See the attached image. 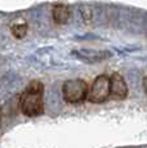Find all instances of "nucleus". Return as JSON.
Listing matches in <instances>:
<instances>
[{
    "mask_svg": "<svg viewBox=\"0 0 147 148\" xmlns=\"http://www.w3.org/2000/svg\"><path fill=\"white\" fill-rule=\"evenodd\" d=\"M111 98L121 101V99H125L128 95V85H126L124 77L120 73H112L111 77Z\"/></svg>",
    "mask_w": 147,
    "mask_h": 148,
    "instance_id": "5",
    "label": "nucleus"
},
{
    "mask_svg": "<svg viewBox=\"0 0 147 148\" xmlns=\"http://www.w3.org/2000/svg\"><path fill=\"white\" fill-rule=\"evenodd\" d=\"M143 88H145V92L147 93V76L143 79Z\"/></svg>",
    "mask_w": 147,
    "mask_h": 148,
    "instance_id": "8",
    "label": "nucleus"
},
{
    "mask_svg": "<svg viewBox=\"0 0 147 148\" xmlns=\"http://www.w3.org/2000/svg\"><path fill=\"white\" fill-rule=\"evenodd\" d=\"M0 110H1V107H0Z\"/></svg>",
    "mask_w": 147,
    "mask_h": 148,
    "instance_id": "10",
    "label": "nucleus"
},
{
    "mask_svg": "<svg viewBox=\"0 0 147 148\" xmlns=\"http://www.w3.org/2000/svg\"><path fill=\"white\" fill-rule=\"evenodd\" d=\"M89 86L83 79H71L62 85V97L67 103H80L88 97Z\"/></svg>",
    "mask_w": 147,
    "mask_h": 148,
    "instance_id": "2",
    "label": "nucleus"
},
{
    "mask_svg": "<svg viewBox=\"0 0 147 148\" xmlns=\"http://www.w3.org/2000/svg\"><path fill=\"white\" fill-rule=\"evenodd\" d=\"M111 95V80L110 76L107 75H100L94 79L92 82L89 90H88V97L87 99L90 103H103Z\"/></svg>",
    "mask_w": 147,
    "mask_h": 148,
    "instance_id": "3",
    "label": "nucleus"
},
{
    "mask_svg": "<svg viewBox=\"0 0 147 148\" xmlns=\"http://www.w3.org/2000/svg\"><path fill=\"white\" fill-rule=\"evenodd\" d=\"M74 56H76L79 59L88 63H97V62H102L104 59H109L112 56L111 52L107 50H88V49H83V50H75L72 52Z\"/></svg>",
    "mask_w": 147,
    "mask_h": 148,
    "instance_id": "4",
    "label": "nucleus"
},
{
    "mask_svg": "<svg viewBox=\"0 0 147 148\" xmlns=\"http://www.w3.org/2000/svg\"><path fill=\"white\" fill-rule=\"evenodd\" d=\"M44 85L43 82L34 80L26 86L19 99V107L25 116L38 117L44 112Z\"/></svg>",
    "mask_w": 147,
    "mask_h": 148,
    "instance_id": "1",
    "label": "nucleus"
},
{
    "mask_svg": "<svg viewBox=\"0 0 147 148\" xmlns=\"http://www.w3.org/2000/svg\"><path fill=\"white\" fill-rule=\"evenodd\" d=\"M52 17L53 21L57 25H65L67 23L70 18V8L65 4H57L52 9Z\"/></svg>",
    "mask_w": 147,
    "mask_h": 148,
    "instance_id": "6",
    "label": "nucleus"
},
{
    "mask_svg": "<svg viewBox=\"0 0 147 148\" xmlns=\"http://www.w3.org/2000/svg\"><path fill=\"white\" fill-rule=\"evenodd\" d=\"M0 125H1V119H0Z\"/></svg>",
    "mask_w": 147,
    "mask_h": 148,
    "instance_id": "9",
    "label": "nucleus"
},
{
    "mask_svg": "<svg viewBox=\"0 0 147 148\" xmlns=\"http://www.w3.org/2000/svg\"><path fill=\"white\" fill-rule=\"evenodd\" d=\"M10 31H12V35L14 36L16 39L21 40L23 39L25 36L27 35V31H29V26L25 21H21V22H17L14 23L12 27H10Z\"/></svg>",
    "mask_w": 147,
    "mask_h": 148,
    "instance_id": "7",
    "label": "nucleus"
}]
</instances>
